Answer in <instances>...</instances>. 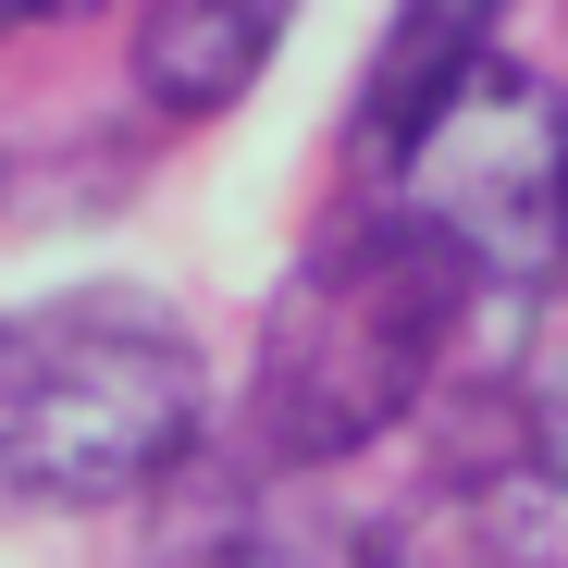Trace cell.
Wrapping results in <instances>:
<instances>
[{
  "label": "cell",
  "instance_id": "6da1fadb",
  "mask_svg": "<svg viewBox=\"0 0 568 568\" xmlns=\"http://www.w3.org/2000/svg\"><path fill=\"white\" fill-rule=\"evenodd\" d=\"M483 297L469 272L408 199L371 211V223H334L272 297V334H260V384H247V433L272 469H334L358 445H384Z\"/></svg>",
  "mask_w": 568,
  "mask_h": 568
},
{
  "label": "cell",
  "instance_id": "7a4b0ae2",
  "mask_svg": "<svg viewBox=\"0 0 568 568\" xmlns=\"http://www.w3.org/2000/svg\"><path fill=\"white\" fill-rule=\"evenodd\" d=\"M211 433V371L136 284H74L0 322V507L161 495Z\"/></svg>",
  "mask_w": 568,
  "mask_h": 568
},
{
  "label": "cell",
  "instance_id": "3957f363",
  "mask_svg": "<svg viewBox=\"0 0 568 568\" xmlns=\"http://www.w3.org/2000/svg\"><path fill=\"white\" fill-rule=\"evenodd\" d=\"M396 199L483 284H544L568 235V100L531 87L519 62H483L396 161Z\"/></svg>",
  "mask_w": 568,
  "mask_h": 568
},
{
  "label": "cell",
  "instance_id": "277c9868",
  "mask_svg": "<svg viewBox=\"0 0 568 568\" xmlns=\"http://www.w3.org/2000/svg\"><path fill=\"white\" fill-rule=\"evenodd\" d=\"M161 568H396V544L371 519H346L310 469L247 457V469H211V483L173 507Z\"/></svg>",
  "mask_w": 568,
  "mask_h": 568
},
{
  "label": "cell",
  "instance_id": "5b68a950",
  "mask_svg": "<svg viewBox=\"0 0 568 568\" xmlns=\"http://www.w3.org/2000/svg\"><path fill=\"white\" fill-rule=\"evenodd\" d=\"M495 26H507V0H396L384 50H371V87H358V161L371 173H396L420 149V124L495 62Z\"/></svg>",
  "mask_w": 568,
  "mask_h": 568
},
{
  "label": "cell",
  "instance_id": "8992f818",
  "mask_svg": "<svg viewBox=\"0 0 568 568\" xmlns=\"http://www.w3.org/2000/svg\"><path fill=\"white\" fill-rule=\"evenodd\" d=\"M284 26H297V0H149V26H136V87H149V112H173V124L235 112L247 87L272 74Z\"/></svg>",
  "mask_w": 568,
  "mask_h": 568
},
{
  "label": "cell",
  "instance_id": "52a82bcc",
  "mask_svg": "<svg viewBox=\"0 0 568 568\" xmlns=\"http://www.w3.org/2000/svg\"><path fill=\"white\" fill-rule=\"evenodd\" d=\"M519 469L568 495V358H544L531 384H519Z\"/></svg>",
  "mask_w": 568,
  "mask_h": 568
},
{
  "label": "cell",
  "instance_id": "ba28073f",
  "mask_svg": "<svg viewBox=\"0 0 568 568\" xmlns=\"http://www.w3.org/2000/svg\"><path fill=\"white\" fill-rule=\"evenodd\" d=\"M13 13H100V0H13Z\"/></svg>",
  "mask_w": 568,
  "mask_h": 568
},
{
  "label": "cell",
  "instance_id": "9c48e42d",
  "mask_svg": "<svg viewBox=\"0 0 568 568\" xmlns=\"http://www.w3.org/2000/svg\"><path fill=\"white\" fill-rule=\"evenodd\" d=\"M556 272H568V235H556Z\"/></svg>",
  "mask_w": 568,
  "mask_h": 568
},
{
  "label": "cell",
  "instance_id": "30bf717a",
  "mask_svg": "<svg viewBox=\"0 0 568 568\" xmlns=\"http://www.w3.org/2000/svg\"><path fill=\"white\" fill-rule=\"evenodd\" d=\"M0 26H13V0H0Z\"/></svg>",
  "mask_w": 568,
  "mask_h": 568
}]
</instances>
